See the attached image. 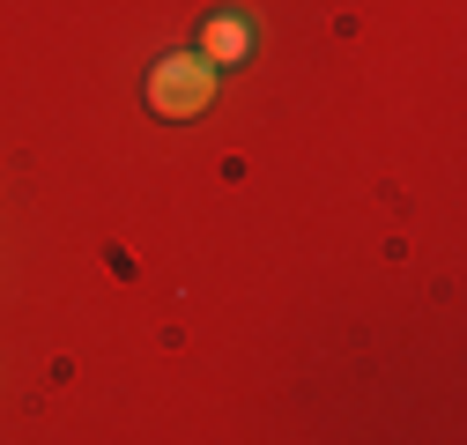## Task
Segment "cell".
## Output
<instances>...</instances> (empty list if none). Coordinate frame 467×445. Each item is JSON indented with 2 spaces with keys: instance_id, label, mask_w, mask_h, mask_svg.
I'll list each match as a JSON object with an SVG mask.
<instances>
[{
  "instance_id": "cell-1",
  "label": "cell",
  "mask_w": 467,
  "mask_h": 445,
  "mask_svg": "<svg viewBox=\"0 0 467 445\" xmlns=\"http://www.w3.org/2000/svg\"><path fill=\"white\" fill-rule=\"evenodd\" d=\"M215 75L223 67H208L201 52H163V60L149 67V82H141V97H149V111L156 119H201V111L215 104Z\"/></svg>"
},
{
  "instance_id": "cell-2",
  "label": "cell",
  "mask_w": 467,
  "mask_h": 445,
  "mask_svg": "<svg viewBox=\"0 0 467 445\" xmlns=\"http://www.w3.org/2000/svg\"><path fill=\"white\" fill-rule=\"evenodd\" d=\"M201 60L208 67H238V60H253L260 52V30H253V16H238V8H215L208 23H201Z\"/></svg>"
}]
</instances>
